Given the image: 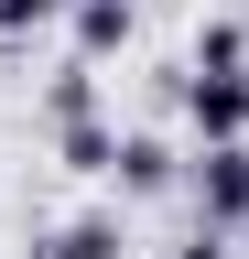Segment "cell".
Wrapping results in <instances>:
<instances>
[{"label": "cell", "instance_id": "1", "mask_svg": "<svg viewBox=\"0 0 249 259\" xmlns=\"http://www.w3.org/2000/svg\"><path fill=\"white\" fill-rule=\"evenodd\" d=\"M184 194H195V227H249V141H195L184 162Z\"/></svg>", "mask_w": 249, "mask_h": 259}, {"label": "cell", "instance_id": "2", "mask_svg": "<svg viewBox=\"0 0 249 259\" xmlns=\"http://www.w3.org/2000/svg\"><path fill=\"white\" fill-rule=\"evenodd\" d=\"M184 130L195 141H249V65H228V76L184 65Z\"/></svg>", "mask_w": 249, "mask_h": 259}, {"label": "cell", "instance_id": "3", "mask_svg": "<svg viewBox=\"0 0 249 259\" xmlns=\"http://www.w3.org/2000/svg\"><path fill=\"white\" fill-rule=\"evenodd\" d=\"M109 184L152 205V194H173V184H184V151L163 141V130H119V162H109Z\"/></svg>", "mask_w": 249, "mask_h": 259}, {"label": "cell", "instance_id": "4", "mask_svg": "<svg viewBox=\"0 0 249 259\" xmlns=\"http://www.w3.org/2000/svg\"><path fill=\"white\" fill-rule=\"evenodd\" d=\"M130 32H141V0H76V11H65V44H76L87 65L130 54Z\"/></svg>", "mask_w": 249, "mask_h": 259}, {"label": "cell", "instance_id": "5", "mask_svg": "<svg viewBox=\"0 0 249 259\" xmlns=\"http://www.w3.org/2000/svg\"><path fill=\"white\" fill-rule=\"evenodd\" d=\"M119 216H65V227H33V248L22 259H119Z\"/></svg>", "mask_w": 249, "mask_h": 259}, {"label": "cell", "instance_id": "6", "mask_svg": "<svg viewBox=\"0 0 249 259\" xmlns=\"http://www.w3.org/2000/svg\"><path fill=\"white\" fill-rule=\"evenodd\" d=\"M54 151H65V173H109V162H119V119H109V108H98V119H65Z\"/></svg>", "mask_w": 249, "mask_h": 259}, {"label": "cell", "instance_id": "7", "mask_svg": "<svg viewBox=\"0 0 249 259\" xmlns=\"http://www.w3.org/2000/svg\"><path fill=\"white\" fill-rule=\"evenodd\" d=\"M98 108H109V97H98V65H87V54H76V65H65V76H54V87H44V119H54V130H65V119H98Z\"/></svg>", "mask_w": 249, "mask_h": 259}, {"label": "cell", "instance_id": "8", "mask_svg": "<svg viewBox=\"0 0 249 259\" xmlns=\"http://www.w3.org/2000/svg\"><path fill=\"white\" fill-rule=\"evenodd\" d=\"M249 65V22H195V76H228Z\"/></svg>", "mask_w": 249, "mask_h": 259}, {"label": "cell", "instance_id": "9", "mask_svg": "<svg viewBox=\"0 0 249 259\" xmlns=\"http://www.w3.org/2000/svg\"><path fill=\"white\" fill-rule=\"evenodd\" d=\"M76 0H0V32H44V22H65Z\"/></svg>", "mask_w": 249, "mask_h": 259}, {"label": "cell", "instance_id": "10", "mask_svg": "<svg viewBox=\"0 0 249 259\" xmlns=\"http://www.w3.org/2000/svg\"><path fill=\"white\" fill-rule=\"evenodd\" d=\"M173 259H238V248H228V227H195V238H184Z\"/></svg>", "mask_w": 249, "mask_h": 259}, {"label": "cell", "instance_id": "11", "mask_svg": "<svg viewBox=\"0 0 249 259\" xmlns=\"http://www.w3.org/2000/svg\"><path fill=\"white\" fill-rule=\"evenodd\" d=\"M238 248H249V227H238Z\"/></svg>", "mask_w": 249, "mask_h": 259}]
</instances>
